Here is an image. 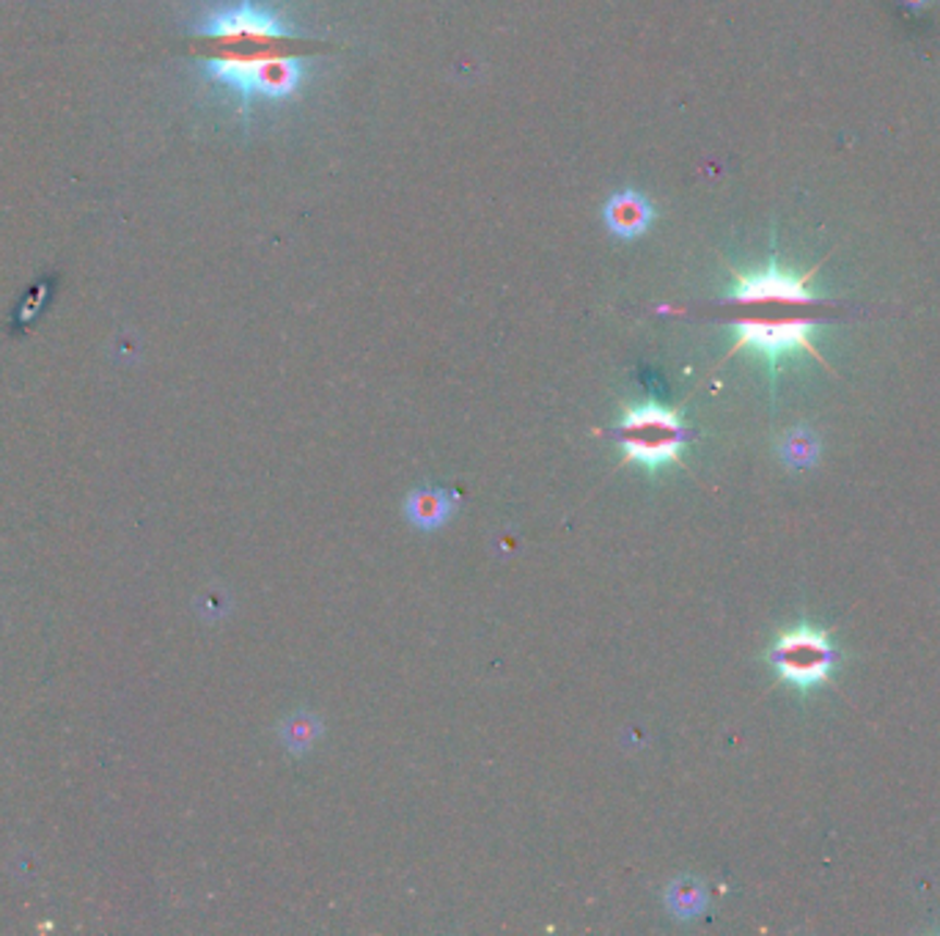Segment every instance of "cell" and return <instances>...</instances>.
I'll list each match as a JSON object with an SVG mask.
<instances>
[{"label":"cell","mask_w":940,"mask_h":936,"mask_svg":"<svg viewBox=\"0 0 940 936\" xmlns=\"http://www.w3.org/2000/svg\"><path fill=\"white\" fill-rule=\"evenodd\" d=\"M204 75L218 86L231 88L243 99H286L301 91L306 81L303 56L289 47H265V50H215L204 61Z\"/></svg>","instance_id":"6da1fadb"},{"label":"cell","mask_w":940,"mask_h":936,"mask_svg":"<svg viewBox=\"0 0 940 936\" xmlns=\"http://www.w3.org/2000/svg\"><path fill=\"white\" fill-rule=\"evenodd\" d=\"M826 322L822 308H797V305H750L734 308L729 328L734 330L732 352L750 349L765 360L779 362L781 357L811 355L822 360L814 346V333Z\"/></svg>","instance_id":"7a4b0ae2"},{"label":"cell","mask_w":940,"mask_h":936,"mask_svg":"<svg viewBox=\"0 0 940 936\" xmlns=\"http://www.w3.org/2000/svg\"><path fill=\"white\" fill-rule=\"evenodd\" d=\"M611 436L622 448L627 465H644L649 470L671 465L680 459L682 448L691 440V431L682 423L680 412L660 404L630 407L624 418L611 429Z\"/></svg>","instance_id":"3957f363"},{"label":"cell","mask_w":940,"mask_h":936,"mask_svg":"<svg viewBox=\"0 0 940 936\" xmlns=\"http://www.w3.org/2000/svg\"><path fill=\"white\" fill-rule=\"evenodd\" d=\"M198 36L212 41L215 50H265L303 41V36L289 28L278 14L254 3L215 12L198 25Z\"/></svg>","instance_id":"277c9868"},{"label":"cell","mask_w":940,"mask_h":936,"mask_svg":"<svg viewBox=\"0 0 940 936\" xmlns=\"http://www.w3.org/2000/svg\"><path fill=\"white\" fill-rule=\"evenodd\" d=\"M811 272L784 270L770 264L756 272H734V286L727 294V308H750V305H797V308H826V299L811 288Z\"/></svg>","instance_id":"5b68a950"},{"label":"cell","mask_w":940,"mask_h":936,"mask_svg":"<svg viewBox=\"0 0 940 936\" xmlns=\"http://www.w3.org/2000/svg\"><path fill=\"white\" fill-rule=\"evenodd\" d=\"M770 662L784 681L808 690L814 683L826 681L837 662L831 635L822 629L795 627L776 640Z\"/></svg>","instance_id":"8992f818"},{"label":"cell","mask_w":940,"mask_h":936,"mask_svg":"<svg viewBox=\"0 0 940 936\" xmlns=\"http://www.w3.org/2000/svg\"><path fill=\"white\" fill-rule=\"evenodd\" d=\"M602 218H606L608 231L617 234L619 239H638L640 234L652 229L658 212L646 196L635 190H622L608 198L606 207H602Z\"/></svg>","instance_id":"52a82bcc"},{"label":"cell","mask_w":940,"mask_h":936,"mask_svg":"<svg viewBox=\"0 0 940 936\" xmlns=\"http://www.w3.org/2000/svg\"><path fill=\"white\" fill-rule=\"evenodd\" d=\"M407 512L413 522L422 528H435L445 519V494L443 492H418L410 497Z\"/></svg>","instance_id":"ba28073f"},{"label":"cell","mask_w":940,"mask_h":936,"mask_svg":"<svg viewBox=\"0 0 940 936\" xmlns=\"http://www.w3.org/2000/svg\"><path fill=\"white\" fill-rule=\"evenodd\" d=\"M790 459L801 461V465H808V461H814L811 443H806V440H790Z\"/></svg>","instance_id":"9c48e42d"},{"label":"cell","mask_w":940,"mask_h":936,"mask_svg":"<svg viewBox=\"0 0 940 936\" xmlns=\"http://www.w3.org/2000/svg\"><path fill=\"white\" fill-rule=\"evenodd\" d=\"M905 3H907V7H918V9L929 7V0H905Z\"/></svg>","instance_id":"30bf717a"}]
</instances>
